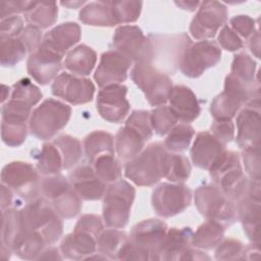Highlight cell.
Returning <instances> with one entry per match:
<instances>
[{
	"label": "cell",
	"mask_w": 261,
	"mask_h": 261,
	"mask_svg": "<svg viewBox=\"0 0 261 261\" xmlns=\"http://www.w3.org/2000/svg\"><path fill=\"white\" fill-rule=\"evenodd\" d=\"M215 185L229 200L238 202L247 196L250 178L243 171L239 154L224 151L209 169Z\"/></svg>",
	"instance_id": "6da1fadb"
},
{
	"label": "cell",
	"mask_w": 261,
	"mask_h": 261,
	"mask_svg": "<svg viewBox=\"0 0 261 261\" xmlns=\"http://www.w3.org/2000/svg\"><path fill=\"white\" fill-rule=\"evenodd\" d=\"M167 154L164 144L152 143L128 160L124 167V175L139 187L153 186L164 177Z\"/></svg>",
	"instance_id": "7a4b0ae2"
},
{
	"label": "cell",
	"mask_w": 261,
	"mask_h": 261,
	"mask_svg": "<svg viewBox=\"0 0 261 261\" xmlns=\"http://www.w3.org/2000/svg\"><path fill=\"white\" fill-rule=\"evenodd\" d=\"M153 67L165 74H174L192 41L187 33L174 35H149Z\"/></svg>",
	"instance_id": "3957f363"
},
{
	"label": "cell",
	"mask_w": 261,
	"mask_h": 261,
	"mask_svg": "<svg viewBox=\"0 0 261 261\" xmlns=\"http://www.w3.org/2000/svg\"><path fill=\"white\" fill-rule=\"evenodd\" d=\"M256 98H260L259 83L247 85L229 73L225 77L223 92L211 102L210 113L217 120L231 119L243 105Z\"/></svg>",
	"instance_id": "277c9868"
},
{
	"label": "cell",
	"mask_w": 261,
	"mask_h": 261,
	"mask_svg": "<svg viewBox=\"0 0 261 261\" xmlns=\"http://www.w3.org/2000/svg\"><path fill=\"white\" fill-rule=\"evenodd\" d=\"M135 196V188L123 179L107 188L103 201V220L107 227L123 228L128 223Z\"/></svg>",
	"instance_id": "5b68a950"
},
{
	"label": "cell",
	"mask_w": 261,
	"mask_h": 261,
	"mask_svg": "<svg viewBox=\"0 0 261 261\" xmlns=\"http://www.w3.org/2000/svg\"><path fill=\"white\" fill-rule=\"evenodd\" d=\"M21 212L29 227L39 232L46 245L56 243L62 236L63 223L61 217L47 199L39 197L28 202L21 208Z\"/></svg>",
	"instance_id": "8992f818"
},
{
	"label": "cell",
	"mask_w": 261,
	"mask_h": 261,
	"mask_svg": "<svg viewBox=\"0 0 261 261\" xmlns=\"http://www.w3.org/2000/svg\"><path fill=\"white\" fill-rule=\"evenodd\" d=\"M195 205L207 220L215 221L223 227L230 226L238 218L234 202L215 185L199 187L195 191Z\"/></svg>",
	"instance_id": "52a82bcc"
},
{
	"label": "cell",
	"mask_w": 261,
	"mask_h": 261,
	"mask_svg": "<svg viewBox=\"0 0 261 261\" xmlns=\"http://www.w3.org/2000/svg\"><path fill=\"white\" fill-rule=\"evenodd\" d=\"M71 108L55 99H47L32 113L29 127L33 136L40 140L53 138L68 122Z\"/></svg>",
	"instance_id": "ba28073f"
},
{
	"label": "cell",
	"mask_w": 261,
	"mask_h": 261,
	"mask_svg": "<svg viewBox=\"0 0 261 261\" xmlns=\"http://www.w3.org/2000/svg\"><path fill=\"white\" fill-rule=\"evenodd\" d=\"M41 193L62 218H73L82 210V199L73 190L69 179L61 174L44 177L41 180Z\"/></svg>",
	"instance_id": "9c48e42d"
},
{
	"label": "cell",
	"mask_w": 261,
	"mask_h": 261,
	"mask_svg": "<svg viewBox=\"0 0 261 261\" xmlns=\"http://www.w3.org/2000/svg\"><path fill=\"white\" fill-rule=\"evenodd\" d=\"M1 184L27 203L39 198L41 192L39 173L28 162L13 161L6 164L1 171Z\"/></svg>",
	"instance_id": "30bf717a"
},
{
	"label": "cell",
	"mask_w": 261,
	"mask_h": 261,
	"mask_svg": "<svg viewBox=\"0 0 261 261\" xmlns=\"http://www.w3.org/2000/svg\"><path fill=\"white\" fill-rule=\"evenodd\" d=\"M133 82L152 106L165 105L172 89L170 77L149 63H136L130 71Z\"/></svg>",
	"instance_id": "8fae6325"
},
{
	"label": "cell",
	"mask_w": 261,
	"mask_h": 261,
	"mask_svg": "<svg viewBox=\"0 0 261 261\" xmlns=\"http://www.w3.org/2000/svg\"><path fill=\"white\" fill-rule=\"evenodd\" d=\"M221 59V49L213 41H199L186 50L179 65L180 71L188 77L201 76L205 70L215 66Z\"/></svg>",
	"instance_id": "7c38bea8"
},
{
	"label": "cell",
	"mask_w": 261,
	"mask_h": 261,
	"mask_svg": "<svg viewBox=\"0 0 261 261\" xmlns=\"http://www.w3.org/2000/svg\"><path fill=\"white\" fill-rule=\"evenodd\" d=\"M191 190L182 184L163 182L152 194V206L157 215L169 218L185 211L191 204Z\"/></svg>",
	"instance_id": "4fadbf2b"
},
{
	"label": "cell",
	"mask_w": 261,
	"mask_h": 261,
	"mask_svg": "<svg viewBox=\"0 0 261 261\" xmlns=\"http://www.w3.org/2000/svg\"><path fill=\"white\" fill-rule=\"evenodd\" d=\"M114 50L126 56L132 62L150 63L151 44L142 30L137 25H120L112 39Z\"/></svg>",
	"instance_id": "5bb4252c"
},
{
	"label": "cell",
	"mask_w": 261,
	"mask_h": 261,
	"mask_svg": "<svg viewBox=\"0 0 261 261\" xmlns=\"http://www.w3.org/2000/svg\"><path fill=\"white\" fill-rule=\"evenodd\" d=\"M227 18L226 7L218 1L201 2L190 25L191 35L197 40L213 38Z\"/></svg>",
	"instance_id": "9a60e30c"
},
{
	"label": "cell",
	"mask_w": 261,
	"mask_h": 261,
	"mask_svg": "<svg viewBox=\"0 0 261 261\" xmlns=\"http://www.w3.org/2000/svg\"><path fill=\"white\" fill-rule=\"evenodd\" d=\"M167 232V225L160 219H146L130 230L129 241L149 255L150 260H159V250Z\"/></svg>",
	"instance_id": "2e32d148"
},
{
	"label": "cell",
	"mask_w": 261,
	"mask_h": 261,
	"mask_svg": "<svg viewBox=\"0 0 261 261\" xmlns=\"http://www.w3.org/2000/svg\"><path fill=\"white\" fill-rule=\"evenodd\" d=\"M126 92L127 88L121 84L101 88L97 96V110L103 119L112 123H120L126 117L130 108Z\"/></svg>",
	"instance_id": "e0dca14e"
},
{
	"label": "cell",
	"mask_w": 261,
	"mask_h": 261,
	"mask_svg": "<svg viewBox=\"0 0 261 261\" xmlns=\"http://www.w3.org/2000/svg\"><path fill=\"white\" fill-rule=\"evenodd\" d=\"M51 92L55 97L61 98L72 105H80L93 100L95 86L89 79L63 72L54 80Z\"/></svg>",
	"instance_id": "ac0fdd59"
},
{
	"label": "cell",
	"mask_w": 261,
	"mask_h": 261,
	"mask_svg": "<svg viewBox=\"0 0 261 261\" xmlns=\"http://www.w3.org/2000/svg\"><path fill=\"white\" fill-rule=\"evenodd\" d=\"M260 99L249 101L237 116V144L243 150L260 147Z\"/></svg>",
	"instance_id": "d6986e66"
},
{
	"label": "cell",
	"mask_w": 261,
	"mask_h": 261,
	"mask_svg": "<svg viewBox=\"0 0 261 261\" xmlns=\"http://www.w3.org/2000/svg\"><path fill=\"white\" fill-rule=\"evenodd\" d=\"M132 60L116 50H108L101 55L94 79L100 88L120 84L127 77Z\"/></svg>",
	"instance_id": "ffe728a7"
},
{
	"label": "cell",
	"mask_w": 261,
	"mask_h": 261,
	"mask_svg": "<svg viewBox=\"0 0 261 261\" xmlns=\"http://www.w3.org/2000/svg\"><path fill=\"white\" fill-rule=\"evenodd\" d=\"M69 181L75 193L85 201L100 200L107 190V184L97 175L92 164H83L73 169L69 173Z\"/></svg>",
	"instance_id": "44dd1931"
},
{
	"label": "cell",
	"mask_w": 261,
	"mask_h": 261,
	"mask_svg": "<svg viewBox=\"0 0 261 261\" xmlns=\"http://www.w3.org/2000/svg\"><path fill=\"white\" fill-rule=\"evenodd\" d=\"M62 56L40 46L35 52L31 53L27 68L29 74L39 84L47 85L55 80L61 68Z\"/></svg>",
	"instance_id": "7402d4cb"
},
{
	"label": "cell",
	"mask_w": 261,
	"mask_h": 261,
	"mask_svg": "<svg viewBox=\"0 0 261 261\" xmlns=\"http://www.w3.org/2000/svg\"><path fill=\"white\" fill-rule=\"evenodd\" d=\"M168 101L169 107L179 121L190 123L200 115L201 107L197 96L187 86L176 85L172 87Z\"/></svg>",
	"instance_id": "603a6c76"
},
{
	"label": "cell",
	"mask_w": 261,
	"mask_h": 261,
	"mask_svg": "<svg viewBox=\"0 0 261 261\" xmlns=\"http://www.w3.org/2000/svg\"><path fill=\"white\" fill-rule=\"evenodd\" d=\"M224 151L225 145L220 143L212 134L201 132L197 135L191 149V158L197 167L209 170Z\"/></svg>",
	"instance_id": "cb8c5ba5"
},
{
	"label": "cell",
	"mask_w": 261,
	"mask_h": 261,
	"mask_svg": "<svg viewBox=\"0 0 261 261\" xmlns=\"http://www.w3.org/2000/svg\"><path fill=\"white\" fill-rule=\"evenodd\" d=\"M81 34L82 31L77 23L63 22L46 33L40 46L63 57L65 52L80 41Z\"/></svg>",
	"instance_id": "d4e9b609"
},
{
	"label": "cell",
	"mask_w": 261,
	"mask_h": 261,
	"mask_svg": "<svg viewBox=\"0 0 261 261\" xmlns=\"http://www.w3.org/2000/svg\"><path fill=\"white\" fill-rule=\"evenodd\" d=\"M97 239L87 232L73 231L63 238L60 244V252L65 259L87 260L96 253Z\"/></svg>",
	"instance_id": "484cf974"
},
{
	"label": "cell",
	"mask_w": 261,
	"mask_h": 261,
	"mask_svg": "<svg viewBox=\"0 0 261 261\" xmlns=\"http://www.w3.org/2000/svg\"><path fill=\"white\" fill-rule=\"evenodd\" d=\"M193 230L190 227L167 229L159 250V260H181L191 248Z\"/></svg>",
	"instance_id": "4316f807"
},
{
	"label": "cell",
	"mask_w": 261,
	"mask_h": 261,
	"mask_svg": "<svg viewBox=\"0 0 261 261\" xmlns=\"http://www.w3.org/2000/svg\"><path fill=\"white\" fill-rule=\"evenodd\" d=\"M237 203V215L243 225L246 236L253 244L260 245V202L249 197H244Z\"/></svg>",
	"instance_id": "83f0119b"
},
{
	"label": "cell",
	"mask_w": 261,
	"mask_h": 261,
	"mask_svg": "<svg viewBox=\"0 0 261 261\" xmlns=\"http://www.w3.org/2000/svg\"><path fill=\"white\" fill-rule=\"evenodd\" d=\"M148 140L136 128L124 124L115 136V150L119 158L130 160L143 150Z\"/></svg>",
	"instance_id": "f1b7e54d"
},
{
	"label": "cell",
	"mask_w": 261,
	"mask_h": 261,
	"mask_svg": "<svg viewBox=\"0 0 261 261\" xmlns=\"http://www.w3.org/2000/svg\"><path fill=\"white\" fill-rule=\"evenodd\" d=\"M97 61L96 52L87 45H79L71 49L65 59L64 66L73 75L84 76L92 72Z\"/></svg>",
	"instance_id": "f546056e"
},
{
	"label": "cell",
	"mask_w": 261,
	"mask_h": 261,
	"mask_svg": "<svg viewBox=\"0 0 261 261\" xmlns=\"http://www.w3.org/2000/svg\"><path fill=\"white\" fill-rule=\"evenodd\" d=\"M23 15L29 24L40 29H47L54 24L57 19V4L55 2L28 1Z\"/></svg>",
	"instance_id": "4dcf8cb0"
},
{
	"label": "cell",
	"mask_w": 261,
	"mask_h": 261,
	"mask_svg": "<svg viewBox=\"0 0 261 261\" xmlns=\"http://www.w3.org/2000/svg\"><path fill=\"white\" fill-rule=\"evenodd\" d=\"M80 20L94 27H114L116 20L110 1H98L87 4L80 11Z\"/></svg>",
	"instance_id": "1f68e13d"
},
{
	"label": "cell",
	"mask_w": 261,
	"mask_h": 261,
	"mask_svg": "<svg viewBox=\"0 0 261 261\" xmlns=\"http://www.w3.org/2000/svg\"><path fill=\"white\" fill-rule=\"evenodd\" d=\"M128 241V236L118 228L102 230L97 239L98 252L107 259L119 260L121 251Z\"/></svg>",
	"instance_id": "d6a6232c"
},
{
	"label": "cell",
	"mask_w": 261,
	"mask_h": 261,
	"mask_svg": "<svg viewBox=\"0 0 261 261\" xmlns=\"http://www.w3.org/2000/svg\"><path fill=\"white\" fill-rule=\"evenodd\" d=\"M84 150L91 163L102 155H114L113 137L104 130L92 132L84 140Z\"/></svg>",
	"instance_id": "836d02e7"
},
{
	"label": "cell",
	"mask_w": 261,
	"mask_h": 261,
	"mask_svg": "<svg viewBox=\"0 0 261 261\" xmlns=\"http://www.w3.org/2000/svg\"><path fill=\"white\" fill-rule=\"evenodd\" d=\"M224 229L221 224L207 220L202 223L195 233H193L192 245L203 250H211L215 248L223 239Z\"/></svg>",
	"instance_id": "e575fe53"
},
{
	"label": "cell",
	"mask_w": 261,
	"mask_h": 261,
	"mask_svg": "<svg viewBox=\"0 0 261 261\" xmlns=\"http://www.w3.org/2000/svg\"><path fill=\"white\" fill-rule=\"evenodd\" d=\"M37 169L43 175L58 174L63 169V161L53 142L45 143L37 157Z\"/></svg>",
	"instance_id": "d590c367"
},
{
	"label": "cell",
	"mask_w": 261,
	"mask_h": 261,
	"mask_svg": "<svg viewBox=\"0 0 261 261\" xmlns=\"http://www.w3.org/2000/svg\"><path fill=\"white\" fill-rule=\"evenodd\" d=\"M191 163L189 159L178 153H169L166 157L164 177L171 182L182 184L191 174Z\"/></svg>",
	"instance_id": "8d00e7d4"
},
{
	"label": "cell",
	"mask_w": 261,
	"mask_h": 261,
	"mask_svg": "<svg viewBox=\"0 0 261 261\" xmlns=\"http://www.w3.org/2000/svg\"><path fill=\"white\" fill-rule=\"evenodd\" d=\"M53 143L58 148L62 161L63 169H69L74 166L83 155V148L81 142L69 135H62L53 140Z\"/></svg>",
	"instance_id": "74e56055"
},
{
	"label": "cell",
	"mask_w": 261,
	"mask_h": 261,
	"mask_svg": "<svg viewBox=\"0 0 261 261\" xmlns=\"http://www.w3.org/2000/svg\"><path fill=\"white\" fill-rule=\"evenodd\" d=\"M194 135L195 130L189 123L177 124L168 133L164 146L167 151L172 153L185 152L188 150Z\"/></svg>",
	"instance_id": "f35d334b"
},
{
	"label": "cell",
	"mask_w": 261,
	"mask_h": 261,
	"mask_svg": "<svg viewBox=\"0 0 261 261\" xmlns=\"http://www.w3.org/2000/svg\"><path fill=\"white\" fill-rule=\"evenodd\" d=\"M28 50L22 41L17 38L0 39V60L4 67H12L23 59Z\"/></svg>",
	"instance_id": "ab89813d"
},
{
	"label": "cell",
	"mask_w": 261,
	"mask_h": 261,
	"mask_svg": "<svg viewBox=\"0 0 261 261\" xmlns=\"http://www.w3.org/2000/svg\"><path fill=\"white\" fill-rule=\"evenodd\" d=\"M91 164L97 175L106 184L114 182L120 178L121 164L114 155H102Z\"/></svg>",
	"instance_id": "60d3db41"
},
{
	"label": "cell",
	"mask_w": 261,
	"mask_h": 261,
	"mask_svg": "<svg viewBox=\"0 0 261 261\" xmlns=\"http://www.w3.org/2000/svg\"><path fill=\"white\" fill-rule=\"evenodd\" d=\"M230 74L247 85L259 83L258 77H256V62L246 53H240L234 56Z\"/></svg>",
	"instance_id": "b9f144b4"
},
{
	"label": "cell",
	"mask_w": 261,
	"mask_h": 261,
	"mask_svg": "<svg viewBox=\"0 0 261 261\" xmlns=\"http://www.w3.org/2000/svg\"><path fill=\"white\" fill-rule=\"evenodd\" d=\"M152 129L159 136L168 134L177 123L178 119L169 106L160 105L150 112Z\"/></svg>",
	"instance_id": "7bdbcfd3"
},
{
	"label": "cell",
	"mask_w": 261,
	"mask_h": 261,
	"mask_svg": "<svg viewBox=\"0 0 261 261\" xmlns=\"http://www.w3.org/2000/svg\"><path fill=\"white\" fill-rule=\"evenodd\" d=\"M116 23H129L136 21L141 14V1H110Z\"/></svg>",
	"instance_id": "ee69618b"
},
{
	"label": "cell",
	"mask_w": 261,
	"mask_h": 261,
	"mask_svg": "<svg viewBox=\"0 0 261 261\" xmlns=\"http://www.w3.org/2000/svg\"><path fill=\"white\" fill-rule=\"evenodd\" d=\"M27 123L4 121L1 123V137L5 145L9 147L20 146L27 138Z\"/></svg>",
	"instance_id": "f6af8a7d"
},
{
	"label": "cell",
	"mask_w": 261,
	"mask_h": 261,
	"mask_svg": "<svg viewBox=\"0 0 261 261\" xmlns=\"http://www.w3.org/2000/svg\"><path fill=\"white\" fill-rule=\"evenodd\" d=\"M10 98L18 99L35 106L41 100L42 93L29 79H22L13 85Z\"/></svg>",
	"instance_id": "bcb514c9"
},
{
	"label": "cell",
	"mask_w": 261,
	"mask_h": 261,
	"mask_svg": "<svg viewBox=\"0 0 261 261\" xmlns=\"http://www.w3.org/2000/svg\"><path fill=\"white\" fill-rule=\"evenodd\" d=\"M215 258L217 260H237L242 259L244 245L242 242L233 239H228L220 242L216 246Z\"/></svg>",
	"instance_id": "7dc6e473"
},
{
	"label": "cell",
	"mask_w": 261,
	"mask_h": 261,
	"mask_svg": "<svg viewBox=\"0 0 261 261\" xmlns=\"http://www.w3.org/2000/svg\"><path fill=\"white\" fill-rule=\"evenodd\" d=\"M242 158L245 170L251 179L260 180V147H249L243 149Z\"/></svg>",
	"instance_id": "c3c4849f"
},
{
	"label": "cell",
	"mask_w": 261,
	"mask_h": 261,
	"mask_svg": "<svg viewBox=\"0 0 261 261\" xmlns=\"http://www.w3.org/2000/svg\"><path fill=\"white\" fill-rule=\"evenodd\" d=\"M125 124L136 128L147 140L152 137V126L150 121V112L147 110H134L125 121Z\"/></svg>",
	"instance_id": "681fc988"
},
{
	"label": "cell",
	"mask_w": 261,
	"mask_h": 261,
	"mask_svg": "<svg viewBox=\"0 0 261 261\" xmlns=\"http://www.w3.org/2000/svg\"><path fill=\"white\" fill-rule=\"evenodd\" d=\"M103 230V223L101 218L95 214H85L76 222L73 231L87 232L96 239Z\"/></svg>",
	"instance_id": "f907efd6"
},
{
	"label": "cell",
	"mask_w": 261,
	"mask_h": 261,
	"mask_svg": "<svg viewBox=\"0 0 261 261\" xmlns=\"http://www.w3.org/2000/svg\"><path fill=\"white\" fill-rule=\"evenodd\" d=\"M23 20L18 15L9 16L7 18L1 19L0 23V39H10L17 38L22 33Z\"/></svg>",
	"instance_id": "816d5d0a"
},
{
	"label": "cell",
	"mask_w": 261,
	"mask_h": 261,
	"mask_svg": "<svg viewBox=\"0 0 261 261\" xmlns=\"http://www.w3.org/2000/svg\"><path fill=\"white\" fill-rule=\"evenodd\" d=\"M211 132L212 135L223 145H226L227 143L231 142L234 136V124L231 121V119L227 120H217L214 119V121L211 124Z\"/></svg>",
	"instance_id": "f5cc1de1"
},
{
	"label": "cell",
	"mask_w": 261,
	"mask_h": 261,
	"mask_svg": "<svg viewBox=\"0 0 261 261\" xmlns=\"http://www.w3.org/2000/svg\"><path fill=\"white\" fill-rule=\"evenodd\" d=\"M230 28L240 36L245 39L251 38L256 30H255V20L248 15H237L230 18L229 20Z\"/></svg>",
	"instance_id": "db71d44e"
},
{
	"label": "cell",
	"mask_w": 261,
	"mask_h": 261,
	"mask_svg": "<svg viewBox=\"0 0 261 261\" xmlns=\"http://www.w3.org/2000/svg\"><path fill=\"white\" fill-rule=\"evenodd\" d=\"M18 38L24 44L28 52L31 53L35 52L40 47L43 40L41 29L33 24L25 25Z\"/></svg>",
	"instance_id": "11a10c76"
},
{
	"label": "cell",
	"mask_w": 261,
	"mask_h": 261,
	"mask_svg": "<svg viewBox=\"0 0 261 261\" xmlns=\"http://www.w3.org/2000/svg\"><path fill=\"white\" fill-rule=\"evenodd\" d=\"M218 43L220 46L227 51H238L243 47V41L239 35L228 25H224L219 35Z\"/></svg>",
	"instance_id": "9f6ffc18"
},
{
	"label": "cell",
	"mask_w": 261,
	"mask_h": 261,
	"mask_svg": "<svg viewBox=\"0 0 261 261\" xmlns=\"http://www.w3.org/2000/svg\"><path fill=\"white\" fill-rule=\"evenodd\" d=\"M28 1H2L0 3V18L4 19L9 16L23 13Z\"/></svg>",
	"instance_id": "6f0895ef"
},
{
	"label": "cell",
	"mask_w": 261,
	"mask_h": 261,
	"mask_svg": "<svg viewBox=\"0 0 261 261\" xmlns=\"http://www.w3.org/2000/svg\"><path fill=\"white\" fill-rule=\"evenodd\" d=\"M14 203V194L13 192L1 184V210H5L7 208H11Z\"/></svg>",
	"instance_id": "680465c9"
},
{
	"label": "cell",
	"mask_w": 261,
	"mask_h": 261,
	"mask_svg": "<svg viewBox=\"0 0 261 261\" xmlns=\"http://www.w3.org/2000/svg\"><path fill=\"white\" fill-rule=\"evenodd\" d=\"M181 260H210V257L206 255L204 252L198 251L197 249L190 248L185 255L182 256Z\"/></svg>",
	"instance_id": "91938a15"
},
{
	"label": "cell",
	"mask_w": 261,
	"mask_h": 261,
	"mask_svg": "<svg viewBox=\"0 0 261 261\" xmlns=\"http://www.w3.org/2000/svg\"><path fill=\"white\" fill-rule=\"evenodd\" d=\"M249 47L251 52L257 57H260V35H259V31L257 30L255 32V34L250 38V42H249Z\"/></svg>",
	"instance_id": "94428289"
},
{
	"label": "cell",
	"mask_w": 261,
	"mask_h": 261,
	"mask_svg": "<svg viewBox=\"0 0 261 261\" xmlns=\"http://www.w3.org/2000/svg\"><path fill=\"white\" fill-rule=\"evenodd\" d=\"M61 252L58 251L56 248H49L47 250H44L41 255L38 257V260L40 259H62L63 256H61Z\"/></svg>",
	"instance_id": "6125c7cd"
},
{
	"label": "cell",
	"mask_w": 261,
	"mask_h": 261,
	"mask_svg": "<svg viewBox=\"0 0 261 261\" xmlns=\"http://www.w3.org/2000/svg\"><path fill=\"white\" fill-rule=\"evenodd\" d=\"M175 4L177 6H179L181 9L185 10H190V11H194L196 10V8H198L201 4V2L199 1H175Z\"/></svg>",
	"instance_id": "be15d7a7"
},
{
	"label": "cell",
	"mask_w": 261,
	"mask_h": 261,
	"mask_svg": "<svg viewBox=\"0 0 261 261\" xmlns=\"http://www.w3.org/2000/svg\"><path fill=\"white\" fill-rule=\"evenodd\" d=\"M85 3V1H65V2H61V5L66 6L68 8H77L79 6L83 5Z\"/></svg>",
	"instance_id": "e7e4bbea"
},
{
	"label": "cell",
	"mask_w": 261,
	"mask_h": 261,
	"mask_svg": "<svg viewBox=\"0 0 261 261\" xmlns=\"http://www.w3.org/2000/svg\"><path fill=\"white\" fill-rule=\"evenodd\" d=\"M8 95H9V87L5 86V85H2V103L4 104L6 98H8Z\"/></svg>",
	"instance_id": "03108f58"
}]
</instances>
